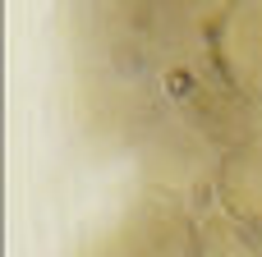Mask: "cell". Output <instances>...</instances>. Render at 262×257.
Listing matches in <instances>:
<instances>
[{"instance_id": "cell-1", "label": "cell", "mask_w": 262, "mask_h": 257, "mask_svg": "<svg viewBox=\"0 0 262 257\" xmlns=\"http://www.w3.org/2000/svg\"><path fill=\"white\" fill-rule=\"evenodd\" d=\"M161 106L180 115L193 133H203L221 156L253 143L262 133V101L239 92L212 60H189V64H166L147 74Z\"/></svg>"}, {"instance_id": "cell-3", "label": "cell", "mask_w": 262, "mask_h": 257, "mask_svg": "<svg viewBox=\"0 0 262 257\" xmlns=\"http://www.w3.org/2000/svg\"><path fill=\"white\" fill-rule=\"evenodd\" d=\"M198 212L203 207L161 184H138L120 207L106 244L115 257H198Z\"/></svg>"}, {"instance_id": "cell-7", "label": "cell", "mask_w": 262, "mask_h": 257, "mask_svg": "<svg viewBox=\"0 0 262 257\" xmlns=\"http://www.w3.org/2000/svg\"><path fill=\"white\" fill-rule=\"evenodd\" d=\"M198 257H262V239L244 230L235 216H226L216 202H203L198 212Z\"/></svg>"}, {"instance_id": "cell-4", "label": "cell", "mask_w": 262, "mask_h": 257, "mask_svg": "<svg viewBox=\"0 0 262 257\" xmlns=\"http://www.w3.org/2000/svg\"><path fill=\"white\" fill-rule=\"evenodd\" d=\"M230 0H143L138 18V64L143 74L189 60H212V37Z\"/></svg>"}, {"instance_id": "cell-2", "label": "cell", "mask_w": 262, "mask_h": 257, "mask_svg": "<svg viewBox=\"0 0 262 257\" xmlns=\"http://www.w3.org/2000/svg\"><path fill=\"white\" fill-rule=\"evenodd\" d=\"M138 170H143V184H161L189 202H212V179H216V166H221V152L193 133L180 115H170L157 97V106L134 124V133L124 138Z\"/></svg>"}, {"instance_id": "cell-5", "label": "cell", "mask_w": 262, "mask_h": 257, "mask_svg": "<svg viewBox=\"0 0 262 257\" xmlns=\"http://www.w3.org/2000/svg\"><path fill=\"white\" fill-rule=\"evenodd\" d=\"M212 64L253 101H262V0H230L216 37Z\"/></svg>"}, {"instance_id": "cell-6", "label": "cell", "mask_w": 262, "mask_h": 257, "mask_svg": "<svg viewBox=\"0 0 262 257\" xmlns=\"http://www.w3.org/2000/svg\"><path fill=\"white\" fill-rule=\"evenodd\" d=\"M212 202L262 239V133L221 156L212 179Z\"/></svg>"}]
</instances>
